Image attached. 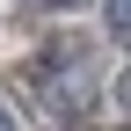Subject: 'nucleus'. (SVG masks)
I'll use <instances>...</instances> for the list:
<instances>
[{
  "label": "nucleus",
  "instance_id": "20e7f679",
  "mask_svg": "<svg viewBox=\"0 0 131 131\" xmlns=\"http://www.w3.org/2000/svg\"><path fill=\"white\" fill-rule=\"evenodd\" d=\"M0 131H15V109H7V102H0Z\"/></svg>",
  "mask_w": 131,
  "mask_h": 131
},
{
  "label": "nucleus",
  "instance_id": "f257e3e1",
  "mask_svg": "<svg viewBox=\"0 0 131 131\" xmlns=\"http://www.w3.org/2000/svg\"><path fill=\"white\" fill-rule=\"evenodd\" d=\"M109 29H131V0H109Z\"/></svg>",
  "mask_w": 131,
  "mask_h": 131
},
{
  "label": "nucleus",
  "instance_id": "f03ea898",
  "mask_svg": "<svg viewBox=\"0 0 131 131\" xmlns=\"http://www.w3.org/2000/svg\"><path fill=\"white\" fill-rule=\"evenodd\" d=\"M117 102L131 109V66H124V73H117Z\"/></svg>",
  "mask_w": 131,
  "mask_h": 131
},
{
  "label": "nucleus",
  "instance_id": "7ed1b4c3",
  "mask_svg": "<svg viewBox=\"0 0 131 131\" xmlns=\"http://www.w3.org/2000/svg\"><path fill=\"white\" fill-rule=\"evenodd\" d=\"M15 7H73V0H15Z\"/></svg>",
  "mask_w": 131,
  "mask_h": 131
}]
</instances>
